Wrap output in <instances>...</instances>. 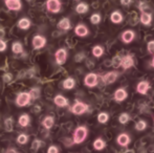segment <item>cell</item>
I'll return each instance as SVG.
<instances>
[{
	"instance_id": "cell-23",
	"label": "cell",
	"mask_w": 154,
	"mask_h": 153,
	"mask_svg": "<svg viewBox=\"0 0 154 153\" xmlns=\"http://www.w3.org/2000/svg\"><path fill=\"white\" fill-rule=\"evenodd\" d=\"M123 15L121 12H119V11H114V12L111 13V15H110V20H111L112 23H114V24H119V23H121L123 21Z\"/></svg>"
},
{
	"instance_id": "cell-25",
	"label": "cell",
	"mask_w": 154,
	"mask_h": 153,
	"mask_svg": "<svg viewBox=\"0 0 154 153\" xmlns=\"http://www.w3.org/2000/svg\"><path fill=\"white\" fill-rule=\"evenodd\" d=\"M29 135L24 132H21L20 134H18V136H17V139H16L17 144H19V145H21V146L26 145V144L29 143Z\"/></svg>"
},
{
	"instance_id": "cell-15",
	"label": "cell",
	"mask_w": 154,
	"mask_h": 153,
	"mask_svg": "<svg viewBox=\"0 0 154 153\" xmlns=\"http://www.w3.org/2000/svg\"><path fill=\"white\" fill-rule=\"evenodd\" d=\"M57 26H58V29L66 32V31H69V29H71V22H70V20H69V18L64 17V18H62L61 20L58 22Z\"/></svg>"
},
{
	"instance_id": "cell-9",
	"label": "cell",
	"mask_w": 154,
	"mask_h": 153,
	"mask_svg": "<svg viewBox=\"0 0 154 153\" xmlns=\"http://www.w3.org/2000/svg\"><path fill=\"white\" fill-rule=\"evenodd\" d=\"M75 34L78 37H81V38L87 37L88 34H89V29H88V27L86 26L85 24L79 23V24L75 27Z\"/></svg>"
},
{
	"instance_id": "cell-37",
	"label": "cell",
	"mask_w": 154,
	"mask_h": 153,
	"mask_svg": "<svg viewBox=\"0 0 154 153\" xmlns=\"http://www.w3.org/2000/svg\"><path fill=\"white\" fill-rule=\"evenodd\" d=\"M47 153H59L60 150H59V147L56 145H51L48 148H47Z\"/></svg>"
},
{
	"instance_id": "cell-34",
	"label": "cell",
	"mask_w": 154,
	"mask_h": 153,
	"mask_svg": "<svg viewBox=\"0 0 154 153\" xmlns=\"http://www.w3.org/2000/svg\"><path fill=\"white\" fill-rule=\"evenodd\" d=\"M147 128V123L144 120H140L135 124V129L137 131H144Z\"/></svg>"
},
{
	"instance_id": "cell-11",
	"label": "cell",
	"mask_w": 154,
	"mask_h": 153,
	"mask_svg": "<svg viewBox=\"0 0 154 153\" xmlns=\"http://www.w3.org/2000/svg\"><path fill=\"white\" fill-rule=\"evenodd\" d=\"M118 77H119V74L116 72H109L102 77V81H103L104 84H106V85H109V84L114 83V82L116 81V79H118Z\"/></svg>"
},
{
	"instance_id": "cell-35",
	"label": "cell",
	"mask_w": 154,
	"mask_h": 153,
	"mask_svg": "<svg viewBox=\"0 0 154 153\" xmlns=\"http://www.w3.org/2000/svg\"><path fill=\"white\" fill-rule=\"evenodd\" d=\"M129 120H130V116L128 113H126V112L122 113V115H120V116H119V122L123 125L127 124V123L129 122Z\"/></svg>"
},
{
	"instance_id": "cell-24",
	"label": "cell",
	"mask_w": 154,
	"mask_h": 153,
	"mask_svg": "<svg viewBox=\"0 0 154 153\" xmlns=\"http://www.w3.org/2000/svg\"><path fill=\"white\" fill-rule=\"evenodd\" d=\"M75 10L78 14L83 15V14H86V13L89 11V5H88L87 3H85V2H80V3L77 4Z\"/></svg>"
},
{
	"instance_id": "cell-42",
	"label": "cell",
	"mask_w": 154,
	"mask_h": 153,
	"mask_svg": "<svg viewBox=\"0 0 154 153\" xmlns=\"http://www.w3.org/2000/svg\"><path fill=\"white\" fill-rule=\"evenodd\" d=\"M138 8H140V10L142 11V12H144L145 10H146V8H148V5H147V3L146 2H140V4H138Z\"/></svg>"
},
{
	"instance_id": "cell-7",
	"label": "cell",
	"mask_w": 154,
	"mask_h": 153,
	"mask_svg": "<svg viewBox=\"0 0 154 153\" xmlns=\"http://www.w3.org/2000/svg\"><path fill=\"white\" fill-rule=\"evenodd\" d=\"M4 5L8 10L13 11V12H19L23 8L21 0H4Z\"/></svg>"
},
{
	"instance_id": "cell-14",
	"label": "cell",
	"mask_w": 154,
	"mask_h": 153,
	"mask_svg": "<svg viewBox=\"0 0 154 153\" xmlns=\"http://www.w3.org/2000/svg\"><path fill=\"white\" fill-rule=\"evenodd\" d=\"M31 121L32 118L29 113H21L18 118V125L22 128H25L31 124Z\"/></svg>"
},
{
	"instance_id": "cell-48",
	"label": "cell",
	"mask_w": 154,
	"mask_h": 153,
	"mask_svg": "<svg viewBox=\"0 0 154 153\" xmlns=\"http://www.w3.org/2000/svg\"><path fill=\"white\" fill-rule=\"evenodd\" d=\"M26 1H27V2H32L34 0H26Z\"/></svg>"
},
{
	"instance_id": "cell-13",
	"label": "cell",
	"mask_w": 154,
	"mask_h": 153,
	"mask_svg": "<svg viewBox=\"0 0 154 153\" xmlns=\"http://www.w3.org/2000/svg\"><path fill=\"white\" fill-rule=\"evenodd\" d=\"M120 65L122 66L124 69H129V68H131L132 66L134 65L133 57H132V56H130V55H126L125 57L121 58Z\"/></svg>"
},
{
	"instance_id": "cell-46",
	"label": "cell",
	"mask_w": 154,
	"mask_h": 153,
	"mask_svg": "<svg viewBox=\"0 0 154 153\" xmlns=\"http://www.w3.org/2000/svg\"><path fill=\"white\" fill-rule=\"evenodd\" d=\"M34 111H36L37 113L40 112V106H36V107H35V108H34Z\"/></svg>"
},
{
	"instance_id": "cell-44",
	"label": "cell",
	"mask_w": 154,
	"mask_h": 153,
	"mask_svg": "<svg viewBox=\"0 0 154 153\" xmlns=\"http://www.w3.org/2000/svg\"><path fill=\"white\" fill-rule=\"evenodd\" d=\"M4 36H5V29H4V27L0 26V39H3Z\"/></svg>"
},
{
	"instance_id": "cell-28",
	"label": "cell",
	"mask_w": 154,
	"mask_h": 153,
	"mask_svg": "<svg viewBox=\"0 0 154 153\" xmlns=\"http://www.w3.org/2000/svg\"><path fill=\"white\" fill-rule=\"evenodd\" d=\"M92 145H93V148H94L95 150H97V151H101V150H103L104 148L106 147V143L102 139H97L93 142Z\"/></svg>"
},
{
	"instance_id": "cell-5",
	"label": "cell",
	"mask_w": 154,
	"mask_h": 153,
	"mask_svg": "<svg viewBox=\"0 0 154 153\" xmlns=\"http://www.w3.org/2000/svg\"><path fill=\"white\" fill-rule=\"evenodd\" d=\"M67 57H68V53H67V49L64 48V47H61V48H58L55 53V60L56 63L58 65H64L66 63Z\"/></svg>"
},
{
	"instance_id": "cell-19",
	"label": "cell",
	"mask_w": 154,
	"mask_h": 153,
	"mask_svg": "<svg viewBox=\"0 0 154 153\" xmlns=\"http://www.w3.org/2000/svg\"><path fill=\"white\" fill-rule=\"evenodd\" d=\"M128 96V93L127 91H126L125 89H123V88H119V89L116 90V92H114V100L116 101V102H123L124 100H126Z\"/></svg>"
},
{
	"instance_id": "cell-18",
	"label": "cell",
	"mask_w": 154,
	"mask_h": 153,
	"mask_svg": "<svg viewBox=\"0 0 154 153\" xmlns=\"http://www.w3.org/2000/svg\"><path fill=\"white\" fill-rule=\"evenodd\" d=\"M54 125H55V118H54L53 115L44 116V118H43V121H42V126L44 127L46 130L51 129L54 127Z\"/></svg>"
},
{
	"instance_id": "cell-36",
	"label": "cell",
	"mask_w": 154,
	"mask_h": 153,
	"mask_svg": "<svg viewBox=\"0 0 154 153\" xmlns=\"http://www.w3.org/2000/svg\"><path fill=\"white\" fill-rule=\"evenodd\" d=\"M13 79H14V76H13V74H11V72H5V74L2 76V81L6 84H8L10 82H12Z\"/></svg>"
},
{
	"instance_id": "cell-31",
	"label": "cell",
	"mask_w": 154,
	"mask_h": 153,
	"mask_svg": "<svg viewBox=\"0 0 154 153\" xmlns=\"http://www.w3.org/2000/svg\"><path fill=\"white\" fill-rule=\"evenodd\" d=\"M45 145V143L43 141H41V139H36L32 141V150H34V151H38L39 149H40L41 147H43V146Z\"/></svg>"
},
{
	"instance_id": "cell-2",
	"label": "cell",
	"mask_w": 154,
	"mask_h": 153,
	"mask_svg": "<svg viewBox=\"0 0 154 153\" xmlns=\"http://www.w3.org/2000/svg\"><path fill=\"white\" fill-rule=\"evenodd\" d=\"M31 101L32 98L29 91H21L17 94L16 100H15V104L18 107H25L31 104Z\"/></svg>"
},
{
	"instance_id": "cell-3",
	"label": "cell",
	"mask_w": 154,
	"mask_h": 153,
	"mask_svg": "<svg viewBox=\"0 0 154 153\" xmlns=\"http://www.w3.org/2000/svg\"><path fill=\"white\" fill-rule=\"evenodd\" d=\"M45 8H46L47 12L51 13V14H58L62 10V2L61 0H46Z\"/></svg>"
},
{
	"instance_id": "cell-39",
	"label": "cell",
	"mask_w": 154,
	"mask_h": 153,
	"mask_svg": "<svg viewBox=\"0 0 154 153\" xmlns=\"http://www.w3.org/2000/svg\"><path fill=\"white\" fill-rule=\"evenodd\" d=\"M147 49L150 54L154 53V40H151L150 42H148V45H147Z\"/></svg>"
},
{
	"instance_id": "cell-30",
	"label": "cell",
	"mask_w": 154,
	"mask_h": 153,
	"mask_svg": "<svg viewBox=\"0 0 154 153\" xmlns=\"http://www.w3.org/2000/svg\"><path fill=\"white\" fill-rule=\"evenodd\" d=\"M91 51H92L93 57H95V58H100L104 55V48L101 45H95V46H93Z\"/></svg>"
},
{
	"instance_id": "cell-8",
	"label": "cell",
	"mask_w": 154,
	"mask_h": 153,
	"mask_svg": "<svg viewBox=\"0 0 154 153\" xmlns=\"http://www.w3.org/2000/svg\"><path fill=\"white\" fill-rule=\"evenodd\" d=\"M97 82H99L97 75L94 74V72H89V74H87L85 78H84V84L89 88L95 87L97 85Z\"/></svg>"
},
{
	"instance_id": "cell-6",
	"label": "cell",
	"mask_w": 154,
	"mask_h": 153,
	"mask_svg": "<svg viewBox=\"0 0 154 153\" xmlns=\"http://www.w3.org/2000/svg\"><path fill=\"white\" fill-rule=\"evenodd\" d=\"M47 39L42 35H35L32 39V45L34 49H42L46 46Z\"/></svg>"
},
{
	"instance_id": "cell-12",
	"label": "cell",
	"mask_w": 154,
	"mask_h": 153,
	"mask_svg": "<svg viewBox=\"0 0 154 153\" xmlns=\"http://www.w3.org/2000/svg\"><path fill=\"white\" fill-rule=\"evenodd\" d=\"M17 26L18 29H20L21 31H29L32 26V21L27 17H22L18 20L17 22Z\"/></svg>"
},
{
	"instance_id": "cell-1",
	"label": "cell",
	"mask_w": 154,
	"mask_h": 153,
	"mask_svg": "<svg viewBox=\"0 0 154 153\" xmlns=\"http://www.w3.org/2000/svg\"><path fill=\"white\" fill-rule=\"evenodd\" d=\"M88 135V129L86 126H79L75 128V130L73 131L72 135V143L75 145H80L82 144Z\"/></svg>"
},
{
	"instance_id": "cell-29",
	"label": "cell",
	"mask_w": 154,
	"mask_h": 153,
	"mask_svg": "<svg viewBox=\"0 0 154 153\" xmlns=\"http://www.w3.org/2000/svg\"><path fill=\"white\" fill-rule=\"evenodd\" d=\"M29 92V94H31L32 100H38V99L41 96L40 87H32Z\"/></svg>"
},
{
	"instance_id": "cell-40",
	"label": "cell",
	"mask_w": 154,
	"mask_h": 153,
	"mask_svg": "<svg viewBox=\"0 0 154 153\" xmlns=\"http://www.w3.org/2000/svg\"><path fill=\"white\" fill-rule=\"evenodd\" d=\"M85 58V55H84L83 53H80V54H78V55H75V62H81L82 60Z\"/></svg>"
},
{
	"instance_id": "cell-20",
	"label": "cell",
	"mask_w": 154,
	"mask_h": 153,
	"mask_svg": "<svg viewBox=\"0 0 154 153\" xmlns=\"http://www.w3.org/2000/svg\"><path fill=\"white\" fill-rule=\"evenodd\" d=\"M116 142L120 146L122 147H127L130 143V136L127 134V133H121L120 135L116 139Z\"/></svg>"
},
{
	"instance_id": "cell-47",
	"label": "cell",
	"mask_w": 154,
	"mask_h": 153,
	"mask_svg": "<svg viewBox=\"0 0 154 153\" xmlns=\"http://www.w3.org/2000/svg\"><path fill=\"white\" fill-rule=\"evenodd\" d=\"M151 64H152V66L154 67V57H153V59H152V63H151Z\"/></svg>"
},
{
	"instance_id": "cell-45",
	"label": "cell",
	"mask_w": 154,
	"mask_h": 153,
	"mask_svg": "<svg viewBox=\"0 0 154 153\" xmlns=\"http://www.w3.org/2000/svg\"><path fill=\"white\" fill-rule=\"evenodd\" d=\"M4 153H19V152L17 151L16 148H10V149H8Z\"/></svg>"
},
{
	"instance_id": "cell-43",
	"label": "cell",
	"mask_w": 154,
	"mask_h": 153,
	"mask_svg": "<svg viewBox=\"0 0 154 153\" xmlns=\"http://www.w3.org/2000/svg\"><path fill=\"white\" fill-rule=\"evenodd\" d=\"M131 2H132V0H121V4L124 5V6L130 5V4H131Z\"/></svg>"
},
{
	"instance_id": "cell-22",
	"label": "cell",
	"mask_w": 154,
	"mask_h": 153,
	"mask_svg": "<svg viewBox=\"0 0 154 153\" xmlns=\"http://www.w3.org/2000/svg\"><path fill=\"white\" fill-rule=\"evenodd\" d=\"M12 51L16 55H19V54H22L24 51V47H23V44L20 42V41H14L12 43Z\"/></svg>"
},
{
	"instance_id": "cell-49",
	"label": "cell",
	"mask_w": 154,
	"mask_h": 153,
	"mask_svg": "<svg viewBox=\"0 0 154 153\" xmlns=\"http://www.w3.org/2000/svg\"><path fill=\"white\" fill-rule=\"evenodd\" d=\"M75 1H79V0H75Z\"/></svg>"
},
{
	"instance_id": "cell-26",
	"label": "cell",
	"mask_w": 154,
	"mask_h": 153,
	"mask_svg": "<svg viewBox=\"0 0 154 153\" xmlns=\"http://www.w3.org/2000/svg\"><path fill=\"white\" fill-rule=\"evenodd\" d=\"M140 19V22L144 25H150L151 22H152V15L146 12H142Z\"/></svg>"
},
{
	"instance_id": "cell-16",
	"label": "cell",
	"mask_w": 154,
	"mask_h": 153,
	"mask_svg": "<svg viewBox=\"0 0 154 153\" xmlns=\"http://www.w3.org/2000/svg\"><path fill=\"white\" fill-rule=\"evenodd\" d=\"M134 38H135V33L133 31H131V29L125 31L122 34V41L124 43H126V44L131 43L134 40Z\"/></svg>"
},
{
	"instance_id": "cell-32",
	"label": "cell",
	"mask_w": 154,
	"mask_h": 153,
	"mask_svg": "<svg viewBox=\"0 0 154 153\" xmlns=\"http://www.w3.org/2000/svg\"><path fill=\"white\" fill-rule=\"evenodd\" d=\"M108 120H109V115H108V113H106V112H101V113H99V115H97V122L101 123V124L107 123Z\"/></svg>"
},
{
	"instance_id": "cell-41",
	"label": "cell",
	"mask_w": 154,
	"mask_h": 153,
	"mask_svg": "<svg viewBox=\"0 0 154 153\" xmlns=\"http://www.w3.org/2000/svg\"><path fill=\"white\" fill-rule=\"evenodd\" d=\"M120 63H121V58L119 57V56H116L113 59V65L116 66V67H118V66H120Z\"/></svg>"
},
{
	"instance_id": "cell-10",
	"label": "cell",
	"mask_w": 154,
	"mask_h": 153,
	"mask_svg": "<svg viewBox=\"0 0 154 153\" xmlns=\"http://www.w3.org/2000/svg\"><path fill=\"white\" fill-rule=\"evenodd\" d=\"M54 103H55L56 106L60 107V108H65V107H68L69 105V101L63 94H57V96H55Z\"/></svg>"
},
{
	"instance_id": "cell-21",
	"label": "cell",
	"mask_w": 154,
	"mask_h": 153,
	"mask_svg": "<svg viewBox=\"0 0 154 153\" xmlns=\"http://www.w3.org/2000/svg\"><path fill=\"white\" fill-rule=\"evenodd\" d=\"M149 88H150V84H149V82L142 81L137 84V86H136V91L140 94H146L147 91L149 90Z\"/></svg>"
},
{
	"instance_id": "cell-4",
	"label": "cell",
	"mask_w": 154,
	"mask_h": 153,
	"mask_svg": "<svg viewBox=\"0 0 154 153\" xmlns=\"http://www.w3.org/2000/svg\"><path fill=\"white\" fill-rule=\"evenodd\" d=\"M88 108H89V106L87 104L80 102V101H75V104L70 107V112L75 115H82L85 112H87Z\"/></svg>"
},
{
	"instance_id": "cell-38",
	"label": "cell",
	"mask_w": 154,
	"mask_h": 153,
	"mask_svg": "<svg viewBox=\"0 0 154 153\" xmlns=\"http://www.w3.org/2000/svg\"><path fill=\"white\" fill-rule=\"evenodd\" d=\"M8 49V43L3 39H0V53H4Z\"/></svg>"
},
{
	"instance_id": "cell-27",
	"label": "cell",
	"mask_w": 154,
	"mask_h": 153,
	"mask_svg": "<svg viewBox=\"0 0 154 153\" xmlns=\"http://www.w3.org/2000/svg\"><path fill=\"white\" fill-rule=\"evenodd\" d=\"M13 128H14V120H13L12 116L10 118H6L4 120V129H5L6 132H12Z\"/></svg>"
},
{
	"instance_id": "cell-33",
	"label": "cell",
	"mask_w": 154,
	"mask_h": 153,
	"mask_svg": "<svg viewBox=\"0 0 154 153\" xmlns=\"http://www.w3.org/2000/svg\"><path fill=\"white\" fill-rule=\"evenodd\" d=\"M102 20V17L100 14H97V13H95V14H92L91 16H90V22L92 23V24L97 25L99 24L100 22H101Z\"/></svg>"
},
{
	"instance_id": "cell-17",
	"label": "cell",
	"mask_w": 154,
	"mask_h": 153,
	"mask_svg": "<svg viewBox=\"0 0 154 153\" xmlns=\"http://www.w3.org/2000/svg\"><path fill=\"white\" fill-rule=\"evenodd\" d=\"M62 87L65 90H71L75 87V80L71 77H68L62 82Z\"/></svg>"
}]
</instances>
